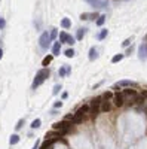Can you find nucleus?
I'll use <instances>...</instances> for the list:
<instances>
[{"label":"nucleus","mask_w":147,"mask_h":149,"mask_svg":"<svg viewBox=\"0 0 147 149\" xmlns=\"http://www.w3.org/2000/svg\"><path fill=\"white\" fill-rule=\"evenodd\" d=\"M49 76H51V70L48 67H42L40 70H37V73H36V76H34V79H33V84H31V90L40 88V86L49 79Z\"/></svg>","instance_id":"nucleus-1"},{"label":"nucleus","mask_w":147,"mask_h":149,"mask_svg":"<svg viewBox=\"0 0 147 149\" xmlns=\"http://www.w3.org/2000/svg\"><path fill=\"white\" fill-rule=\"evenodd\" d=\"M74 128H76V125H73L71 121H67V119H61L52 125V130H61V131H65L68 134H70L71 131H74Z\"/></svg>","instance_id":"nucleus-2"},{"label":"nucleus","mask_w":147,"mask_h":149,"mask_svg":"<svg viewBox=\"0 0 147 149\" xmlns=\"http://www.w3.org/2000/svg\"><path fill=\"white\" fill-rule=\"evenodd\" d=\"M123 88H138V84L134 82V81H129V79H122V81L116 82L113 86H111L113 91H120Z\"/></svg>","instance_id":"nucleus-3"},{"label":"nucleus","mask_w":147,"mask_h":149,"mask_svg":"<svg viewBox=\"0 0 147 149\" xmlns=\"http://www.w3.org/2000/svg\"><path fill=\"white\" fill-rule=\"evenodd\" d=\"M89 109H91V106H89V103L86 101V103H83V104H80L79 107H77L73 113H74V116H77V118H82L83 121H86L88 119V113H89Z\"/></svg>","instance_id":"nucleus-4"},{"label":"nucleus","mask_w":147,"mask_h":149,"mask_svg":"<svg viewBox=\"0 0 147 149\" xmlns=\"http://www.w3.org/2000/svg\"><path fill=\"white\" fill-rule=\"evenodd\" d=\"M113 99H111V103H113L115 107H123L126 104V100H125V95L122 94V90L120 91H113Z\"/></svg>","instance_id":"nucleus-5"},{"label":"nucleus","mask_w":147,"mask_h":149,"mask_svg":"<svg viewBox=\"0 0 147 149\" xmlns=\"http://www.w3.org/2000/svg\"><path fill=\"white\" fill-rule=\"evenodd\" d=\"M39 46L43 49V51H46L49 46H51V37H49V33L48 31H43L40 34V37H39Z\"/></svg>","instance_id":"nucleus-6"},{"label":"nucleus","mask_w":147,"mask_h":149,"mask_svg":"<svg viewBox=\"0 0 147 149\" xmlns=\"http://www.w3.org/2000/svg\"><path fill=\"white\" fill-rule=\"evenodd\" d=\"M65 142V139H45L43 142L40 143V148L39 149H54V146H55V143L57 142Z\"/></svg>","instance_id":"nucleus-7"},{"label":"nucleus","mask_w":147,"mask_h":149,"mask_svg":"<svg viewBox=\"0 0 147 149\" xmlns=\"http://www.w3.org/2000/svg\"><path fill=\"white\" fill-rule=\"evenodd\" d=\"M122 94L125 95V100H126V101H132L140 93H138L135 88H123V90H122Z\"/></svg>","instance_id":"nucleus-8"},{"label":"nucleus","mask_w":147,"mask_h":149,"mask_svg":"<svg viewBox=\"0 0 147 149\" xmlns=\"http://www.w3.org/2000/svg\"><path fill=\"white\" fill-rule=\"evenodd\" d=\"M86 3H88L89 6H92L94 9H102V7H107L109 3L106 2V0H85Z\"/></svg>","instance_id":"nucleus-9"},{"label":"nucleus","mask_w":147,"mask_h":149,"mask_svg":"<svg viewBox=\"0 0 147 149\" xmlns=\"http://www.w3.org/2000/svg\"><path fill=\"white\" fill-rule=\"evenodd\" d=\"M98 16H100V14L95 11V12H83V14H80L79 18H80L82 21H91V20L95 21V20L98 18Z\"/></svg>","instance_id":"nucleus-10"},{"label":"nucleus","mask_w":147,"mask_h":149,"mask_svg":"<svg viewBox=\"0 0 147 149\" xmlns=\"http://www.w3.org/2000/svg\"><path fill=\"white\" fill-rule=\"evenodd\" d=\"M113 103H111L110 100H102V103L100 104V110H101V113H109V112H111L113 110Z\"/></svg>","instance_id":"nucleus-11"},{"label":"nucleus","mask_w":147,"mask_h":149,"mask_svg":"<svg viewBox=\"0 0 147 149\" xmlns=\"http://www.w3.org/2000/svg\"><path fill=\"white\" fill-rule=\"evenodd\" d=\"M138 58L141 61L147 60V42H143L140 46H138Z\"/></svg>","instance_id":"nucleus-12"},{"label":"nucleus","mask_w":147,"mask_h":149,"mask_svg":"<svg viewBox=\"0 0 147 149\" xmlns=\"http://www.w3.org/2000/svg\"><path fill=\"white\" fill-rule=\"evenodd\" d=\"M71 73V66H59V69H58V76L59 78H67L68 75Z\"/></svg>","instance_id":"nucleus-13"},{"label":"nucleus","mask_w":147,"mask_h":149,"mask_svg":"<svg viewBox=\"0 0 147 149\" xmlns=\"http://www.w3.org/2000/svg\"><path fill=\"white\" fill-rule=\"evenodd\" d=\"M51 54L54 57H59V54H61V43L58 40L52 43V46H51Z\"/></svg>","instance_id":"nucleus-14"},{"label":"nucleus","mask_w":147,"mask_h":149,"mask_svg":"<svg viewBox=\"0 0 147 149\" xmlns=\"http://www.w3.org/2000/svg\"><path fill=\"white\" fill-rule=\"evenodd\" d=\"M100 55H98V49L95 48V46H91L89 48V52H88V60L89 61H95Z\"/></svg>","instance_id":"nucleus-15"},{"label":"nucleus","mask_w":147,"mask_h":149,"mask_svg":"<svg viewBox=\"0 0 147 149\" xmlns=\"http://www.w3.org/2000/svg\"><path fill=\"white\" fill-rule=\"evenodd\" d=\"M20 142H21V136H20L18 133H13V134H11V137H9V145H11V146L18 145Z\"/></svg>","instance_id":"nucleus-16"},{"label":"nucleus","mask_w":147,"mask_h":149,"mask_svg":"<svg viewBox=\"0 0 147 149\" xmlns=\"http://www.w3.org/2000/svg\"><path fill=\"white\" fill-rule=\"evenodd\" d=\"M86 31H88V29H86V27H80V29H77V33H76V40H83V37H85Z\"/></svg>","instance_id":"nucleus-17"},{"label":"nucleus","mask_w":147,"mask_h":149,"mask_svg":"<svg viewBox=\"0 0 147 149\" xmlns=\"http://www.w3.org/2000/svg\"><path fill=\"white\" fill-rule=\"evenodd\" d=\"M55 57L52 55V54H48V55H45V57H43V60H42V66L43 67H48L51 63H52V60H54Z\"/></svg>","instance_id":"nucleus-18"},{"label":"nucleus","mask_w":147,"mask_h":149,"mask_svg":"<svg viewBox=\"0 0 147 149\" xmlns=\"http://www.w3.org/2000/svg\"><path fill=\"white\" fill-rule=\"evenodd\" d=\"M68 36H70V34H68L67 31H61V33H59V36H58V42L61 43V45H63V43H67Z\"/></svg>","instance_id":"nucleus-19"},{"label":"nucleus","mask_w":147,"mask_h":149,"mask_svg":"<svg viewBox=\"0 0 147 149\" xmlns=\"http://www.w3.org/2000/svg\"><path fill=\"white\" fill-rule=\"evenodd\" d=\"M42 127V119L40 118H36V119H33L31 121V124H30V128L31 130H37Z\"/></svg>","instance_id":"nucleus-20"},{"label":"nucleus","mask_w":147,"mask_h":149,"mask_svg":"<svg viewBox=\"0 0 147 149\" xmlns=\"http://www.w3.org/2000/svg\"><path fill=\"white\" fill-rule=\"evenodd\" d=\"M59 24H61V27H63L64 30H68V29L71 27V21H70V18H63Z\"/></svg>","instance_id":"nucleus-21"},{"label":"nucleus","mask_w":147,"mask_h":149,"mask_svg":"<svg viewBox=\"0 0 147 149\" xmlns=\"http://www.w3.org/2000/svg\"><path fill=\"white\" fill-rule=\"evenodd\" d=\"M123 58H125V54H116V55L111 57V63H113V64H117V63H120Z\"/></svg>","instance_id":"nucleus-22"},{"label":"nucleus","mask_w":147,"mask_h":149,"mask_svg":"<svg viewBox=\"0 0 147 149\" xmlns=\"http://www.w3.org/2000/svg\"><path fill=\"white\" fill-rule=\"evenodd\" d=\"M107 34H109V30H107V29H101V31L97 34V39H98V40H104V39L107 37Z\"/></svg>","instance_id":"nucleus-23"},{"label":"nucleus","mask_w":147,"mask_h":149,"mask_svg":"<svg viewBox=\"0 0 147 149\" xmlns=\"http://www.w3.org/2000/svg\"><path fill=\"white\" fill-rule=\"evenodd\" d=\"M106 20H107V16L106 15H100L97 20H95V24L98 25V27H102L104 25V22H106Z\"/></svg>","instance_id":"nucleus-24"},{"label":"nucleus","mask_w":147,"mask_h":149,"mask_svg":"<svg viewBox=\"0 0 147 149\" xmlns=\"http://www.w3.org/2000/svg\"><path fill=\"white\" fill-rule=\"evenodd\" d=\"M49 37H51V42L57 40V37H58V30H57L55 27L51 29V31H49Z\"/></svg>","instance_id":"nucleus-25"},{"label":"nucleus","mask_w":147,"mask_h":149,"mask_svg":"<svg viewBox=\"0 0 147 149\" xmlns=\"http://www.w3.org/2000/svg\"><path fill=\"white\" fill-rule=\"evenodd\" d=\"M113 91H104L101 95H102V100H110L111 101V99H113Z\"/></svg>","instance_id":"nucleus-26"},{"label":"nucleus","mask_w":147,"mask_h":149,"mask_svg":"<svg viewBox=\"0 0 147 149\" xmlns=\"http://www.w3.org/2000/svg\"><path fill=\"white\" fill-rule=\"evenodd\" d=\"M64 55H65L67 58H73V57L76 55V51H74L73 48H68V49L64 51Z\"/></svg>","instance_id":"nucleus-27"},{"label":"nucleus","mask_w":147,"mask_h":149,"mask_svg":"<svg viewBox=\"0 0 147 149\" xmlns=\"http://www.w3.org/2000/svg\"><path fill=\"white\" fill-rule=\"evenodd\" d=\"M61 90H63V85H61V84H55L54 88H52V94H54V95H58L59 93H61Z\"/></svg>","instance_id":"nucleus-28"},{"label":"nucleus","mask_w":147,"mask_h":149,"mask_svg":"<svg viewBox=\"0 0 147 149\" xmlns=\"http://www.w3.org/2000/svg\"><path fill=\"white\" fill-rule=\"evenodd\" d=\"M24 125H25V119H24V118H20V119H18V122H16V125H15V130H16V131H20Z\"/></svg>","instance_id":"nucleus-29"},{"label":"nucleus","mask_w":147,"mask_h":149,"mask_svg":"<svg viewBox=\"0 0 147 149\" xmlns=\"http://www.w3.org/2000/svg\"><path fill=\"white\" fill-rule=\"evenodd\" d=\"M63 104H64V101H63L61 99H59V100H55V101H54L52 107H54V109H58V110H59V109L63 107Z\"/></svg>","instance_id":"nucleus-30"},{"label":"nucleus","mask_w":147,"mask_h":149,"mask_svg":"<svg viewBox=\"0 0 147 149\" xmlns=\"http://www.w3.org/2000/svg\"><path fill=\"white\" fill-rule=\"evenodd\" d=\"M131 45H132V37H128V39H125L122 42V46L123 48H128V46H131Z\"/></svg>","instance_id":"nucleus-31"},{"label":"nucleus","mask_w":147,"mask_h":149,"mask_svg":"<svg viewBox=\"0 0 147 149\" xmlns=\"http://www.w3.org/2000/svg\"><path fill=\"white\" fill-rule=\"evenodd\" d=\"M76 43V37H73V36H68V40H67V45H70L71 48H73V45Z\"/></svg>","instance_id":"nucleus-32"},{"label":"nucleus","mask_w":147,"mask_h":149,"mask_svg":"<svg viewBox=\"0 0 147 149\" xmlns=\"http://www.w3.org/2000/svg\"><path fill=\"white\" fill-rule=\"evenodd\" d=\"M6 29V20L3 16H0V30H5Z\"/></svg>","instance_id":"nucleus-33"},{"label":"nucleus","mask_w":147,"mask_h":149,"mask_svg":"<svg viewBox=\"0 0 147 149\" xmlns=\"http://www.w3.org/2000/svg\"><path fill=\"white\" fill-rule=\"evenodd\" d=\"M132 52H134V46L131 45V46H128V48H126V51H125V57H126V55H131Z\"/></svg>","instance_id":"nucleus-34"},{"label":"nucleus","mask_w":147,"mask_h":149,"mask_svg":"<svg viewBox=\"0 0 147 149\" xmlns=\"http://www.w3.org/2000/svg\"><path fill=\"white\" fill-rule=\"evenodd\" d=\"M40 143H42L40 140H36V142H34V145H33V148H31V149H39V148H40Z\"/></svg>","instance_id":"nucleus-35"},{"label":"nucleus","mask_w":147,"mask_h":149,"mask_svg":"<svg viewBox=\"0 0 147 149\" xmlns=\"http://www.w3.org/2000/svg\"><path fill=\"white\" fill-rule=\"evenodd\" d=\"M68 99V93L67 91H64V93H61V100L64 101V100H67Z\"/></svg>","instance_id":"nucleus-36"},{"label":"nucleus","mask_w":147,"mask_h":149,"mask_svg":"<svg viewBox=\"0 0 147 149\" xmlns=\"http://www.w3.org/2000/svg\"><path fill=\"white\" fill-rule=\"evenodd\" d=\"M102 84H104V81H101V82H98V84H95V85L92 86V90H98V88H100V86H101Z\"/></svg>","instance_id":"nucleus-37"},{"label":"nucleus","mask_w":147,"mask_h":149,"mask_svg":"<svg viewBox=\"0 0 147 149\" xmlns=\"http://www.w3.org/2000/svg\"><path fill=\"white\" fill-rule=\"evenodd\" d=\"M57 113H58V109H52V110H51V115H52V116H55Z\"/></svg>","instance_id":"nucleus-38"},{"label":"nucleus","mask_w":147,"mask_h":149,"mask_svg":"<svg viewBox=\"0 0 147 149\" xmlns=\"http://www.w3.org/2000/svg\"><path fill=\"white\" fill-rule=\"evenodd\" d=\"M2 58H3V49L0 48V60H2Z\"/></svg>","instance_id":"nucleus-39"},{"label":"nucleus","mask_w":147,"mask_h":149,"mask_svg":"<svg viewBox=\"0 0 147 149\" xmlns=\"http://www.w3.org/2000/svg\"><path fill=\"white\" fill-rule=\"evenodd\" d=\"M144 42H147V34H146V37H144Z\"/></svg>","instance_id":"nucleus-40"},{"label":"nucleus","mask_w":147,"mask_h":149,"mask_svg":"<svg viewBox=\"0 0 147 149\" xmlns=\"http://www.w3.org/2000/svg\"><path fill=\"white\" fill-rule=\"evenodd\" d=\"M146 106H147V100H146Z\"/></svg>","instance_id":"nucleus-41"}]
</instances>
